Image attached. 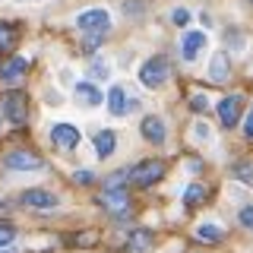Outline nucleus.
<instances>
[{
  "label": "nucleus",
  "mask_w": 253,
  "mask_h": 253,
  "mask_svg": "<svg viewBox=\"0 0 253 253\" xmlns=\"http://www.w3.org/2000/svg\"><path fill=\"white\" fill-rule=\"evenodd\" d=\"M168 76H171V63H168L165 54H155V57H149L139 67V83L146 85V89H162Z\"/></svg>",
  "instance_id": "f257e3e1"
},
{
  "label": "nucleus",
  "mask_w": 253,
  "mask_h": 253,
  "mask_svg": "<svg viewBox=\"0 0 253 253\" xmlns=\"http://www.w3.org/2000/svg\"><path fill=\"white\" fill-rule=\"evenodd\" d=\"M76 29L85 32V35H92V38H105L108 29H111V13L101 10V6H95V10H83L76 16Z\"/></svg>",
  "instance_id": "f03ea898"
},
{
  "label": "nucleus",
  "mask_w": 253,
  "mask_h": 253,
  "mask_svg": "<svg viewBox=\"0 0 253 253\" xmlns=\"http://www.w3.org/2000/svg\"><path fill=\"white\" fill-rule=\"evenodd\" d=\"M165 177V162L158 158H149V162H139L136 168H130V184L136 187H152Z\"/></svg>",
  "instance_id": "7ed1b4c3"
},
{
  "label": "nucleus",
  "mask_w": 253,
  "mask_h": 253,
  "mask_svg": "<svg viewBox=\"0 0 253 253\" xmlns=\"http://www.w3.org/2000/svg\"><path fill=\"white\" fill-rule=\"evenodd\" d=\"M3 114H6V121L10 124H26L29 121V101H26V95L22 92H10L3 98Z\"/></svg>",
  "instance_id": "20e7f679"
},
{
  "label": "nucleus",
  "mask_w": 253,
  "mask_h": 253,
  "mask_svg": "<svg viewBox=\"0 0 253 253\" xmlns=\"http://www.w3.org/2000/svg\"><path fill=\"white\" fill-rule=\"evenodd\" d=\"M241 111H244V98H241V95H228V98H221L218 101V121H221V126H237Z\"/></svg>",
  "instance_id": "39448f33"
},
{
  "label": "nucleus",
  "mask_w": 253,
  "mask_h": 253,
  "mask_svg": "<svg viewBox=\"0 0 253 253\" xmlns=\"http://www.w3.org/2000/svg\"><path fill=\"white\" fill-rule=\"evenodd\" d=\"M206 44H209V38H206V32L200 29H193V32H187L184 35V42H180V54H184V60L193 63L200 54L206 51Z\"/></svg>",
  "instance_id": "423d86ee"
},
{
  "label": "nucleus",
  "mask_w": 253,
  "mask_h": 253,
  "mask_svg": "<svg viewBox=\"0 0 253 253\" xmlns=\"http://www.w3.org/2000/svg\"><path fill=\"white\" fill-rule=\"evenodd\" d=\"M3 165L10 171H38V168H42V158L32 155V152H22V149H16V152H6L3 155Z\"/></svg>",
  "instance_id": "0eeeda50"
},
{
  "label": "nucleus",
  "mask_w": 253,
  "mask_h": 253,
  "mask_svg": "<svg viewBox=\"0 0 253 253\" xmlns=\"http://www.w3.org/2000/svg\"><path fill=\"white\" fill-rule=\"evenodd\" d=\"M19 200H22V206H29V209H54V206L60 203L51 190H26Z\"/></svg>",
  "instance_id": "6e6552de"
},
{
  "label": "nucleus",
  "mask_w": 253,
  "mask_h": 253,
  "mask_svg": "<svg viewBox=\"0 0 253 253\" xmlns=\"http://www.w3.org/2000/svg\"><path fill=\"white\" fill-rule=\"evenodd\" d=\"M51 139H54V146H57V149H76L79 146V130H76L73 124H54Z\"/></svg>",
  "instance_id": "1a4fd4ad"
},
{
  "label": "nucleus",
  "mask_w": 253,
  "mask_h": 253,
  "mask_svg": "<svg viewBox=\"0 0 253 253\" xmlns=\"http://www.w3.org/2000/svg\"><path fill=\"white\" fill-rule=\"evenodd\" d=\"M76 101L83 108H98L101 101H105V95L95 83H76Z\"/></svg>",
  "instance_id": "9d476101"
},
{
  "label": "nucleus",
  "mask_w": 253,
  "mask_h": 253,
  "mask_svg": "<svg viewBox=\"0 0 253 253\" xmlns=\"http://www.w3.org/2000/svg\"><path fill=\"white\" fill-rule=\"evenodd\" d=\"M108 98V111L114 117H121V114H126V111H130L133 105H130V98H126V92L121 89V85H111V92L105 95Z\"/></svg>",
  "instance_id": "9b49d317"
},
{
  "label": "nucleus",
  "mask_w": 253,
  "mask_h": 253,
  "mask_svg": "<svg viewBox=\"0 0 253 253\" xmlns=\"http://www.w3.org/2000/svg\"><path fill=\"white\" fill-rule=\"evenodd\" d=\"M139 130H142V136L152 142V146H162V142H165V121H162V117H146Z\"/></svg>",
  "instance_id": "f8f14e48"
},
{
  "label": "nucleus",
  "mask_w": 253,
  "mask_h": 253,
  "mask_svg": "<svg viewBox=\"0 0 253 253\" xmlns=\"http://www.w3.org/2000/svg\"><path fill=\"white\" fill-rule=\"evenodd\" d=\"M92 146H95V155H98V158H108L111 152H114V146H117L114 130H98L92 136Z\"/></svg>",
  "instance_id": "ddd939ff"
},
{
  "label": "nucleus",
  "mask_w": 253,
  "mask_h": 253,
  "mask_svg": "<svg viewBox=\"0 0 253 253\" xmlns=\"http://www.w3.org/2000/svg\"><path fill=\"white\" fill-rule=\"evenodd\" d=\"M22 73H26V57H10L6 63H0V79L3 83H19Z\"/></svg>",
  "instance_id": "4468645a"
},
{
  "label": "nucleus",
  "mask_w": 253,
  "mask_h": 253,
  "mask_svg": "<svg viewBox=\"0 0 253 253\" xmlns=\"http://www.w3.org/2000/svg\"><path fill=\"white\" fill-rule=\"evenodd\" d=\"M126 190H105L101 193V206H108L111 212H121V209H126Z\"/></svg>",
  "instance_id": "2eb2a0df"
},
{
  "label": "nucleus",
  "mask_w": 253,
  "mask_h": 253,
  "mask_svg": "<svg viewBox=\"0 0 253 253\" xmlns=\"http://www.w3.org/2000/svg\"><path fill=\"white\" fill-rule=\"evenodd\" d=\"M228 73H231L228 57H225V54H215V57H212V63H209V79H212V83H225Z\"/></svg>",
  "instance_id": "dca6fc26"
},
{
  "label": "nucleus",
  "mask_w": 253,
  "mask_h": 253,
  "mask_svg": "<svg viewBox=\"0 0 253 253\" xmlns=\"http://www.w3.org/2000/svg\"><path fill=\"white\" fill-rule=\"evenodd\" d=\"M130 247L136 250V253L152 250V234H149V231H142V228H139V231H133V234H130Z\"/></svg>",
  "instance_id": "f3484780"
},
{
  "label": "nucleus",
  "mask_w": 253,
  "mask_h": 253,
  "mask_svg": "<svg viewBox=\"0 0 253 253\" xmlns=\"http://www.w3.org/2000/svg\"><path fill=\"white\" fill-rule=\"evenodd\" d=\"M196 237H200V241H221V228L212 225V221H206V225L196 228Z\"/></svg>",
  "instance_id": "a211bd4d"
},
{
  "label": "nucleus",
  "mask_w": 253,
  "mask_h": 253,
  "mask_svg": "<svg viewBox=\"0 0 253 253\" xmlns=\"http://www.w3.org/2000/svg\"><path fill=\"white\" fill-rule=\"evenodd\" d=\"M203 200H206V187L203 184H190L187 193H184V203L187 206H196V203H203Z\"/></svg>",
  "instance_id": "6ab92c4d"
},
{
  "label": "nucleus",
  "mask_w": 253,
  "mask_h": 253,
  "mask_svg": "<svg viewBox=\"0 0 253 253\" xmlns=\"http://www.w3.org/2000/svg\"><path fill=\"white\" fill-rule=\"evenodd\" d=\"M13 241H16V228L13 225H0V250L10 247Z\"/></svg>",
  "instance_id": "aec40b11"
},
{
  "label": "nucleus",
  "mask_w": 253,
  "mask_h": 253,
  "mask_svg": "<svg viewBox=\"0 0 253 253\" xmlns=\"http://www.w3.org/2000/svg\"><path fill=\"white\" fill-rule=\"evenodd\" d=\"M234 174H237V180H244V184H253V165H237L234 168Z\"/></svg>",
  "instance_id": "412c9836"
},
{
  "label": "nucleus",
  "mask_w": 253,
  "mask_h": 253,
  "mask_svg": "<svg viewBox=\"0 0 253 253\" xmlns=\"http://www.w3.org/2000/svg\"><path fill=\"white\" fill-rule=\"evenodd\" d=\"M13 38H16V32L6 26V22H0V47H10V44H13Z\"/></svg>",
  "instance_id": "4be33fe9"
},
{
  "label": "nucleus",
  "mask_w": 253,
  "mask_h": 253,
  "mask_svg": "<svg viewBox=\"0 0 253 253\" xmlns=\"http://www.w3.org/2000/svg\"><path fill=\"white\" fill-rule=\"evenodd\" d=\"M237 221H241L244 228H250V231H253V206H244V209L237 212Z\"/></svg>",
  "instance_id": "5701e85b"
},
{
  "label": "nucleus",
  "mask_w": 253,
  "mask_h": 253,
  "mask_svg": "<svg viewBox=\"0 0 253 253\" xmlns=\"http://www.w3.org/2000/svg\"><path fill=\"white\" fill-rule=\"evenodd\" d=\"M108 73H111V70H108V63L105 60H92V76H98V79H108Z\"/></svg>",
  "instance_id": "b1692460"
},
{
  "label": "nucleus",
  "mask_w": 253,
  "mask_h": 253,
  "mask_svg": "<svg viewBox=\"0 0 253 253\" xmlns=\"http://www.w3.org/2000/svg\"><path fill=\"white\" fill-rule=\"evenodd\" d=\"M171 19L177 22V26H187V22H190V13H187V10H174V13H171Z\"/></svg>",
  "instance_id": "393cba45"
},
{
  "label": "nucleus",
  "mask_w": 253,
  "mask_h": 253,
  "mask_svg": "<svg viewBox=\"0 0 253 253\" xmlns=\"http://www.w3.org/2000/svg\"><path fill=\"white\" fill-rule=\"evenodd\" d=\"M244 136L253 139V108L247 111V121H244Z\"/></svg>",
  "instance_id": "a878e982"
},
{
  "label": "nucleus",
  "mask_w": 253,
  "mask_h": 253,
  "mask_svg": "<svg viewBox=\"0 0 253 253\" xmlns=\"http://www.w3.org/2000/svg\"><path fill=\"white\" fill-rule=\"evenodd\" d=\"M193 133H196V136H200L203 142H209V126H206V124H196V126H193Z\"/></svg>",
  "instance_id": "bb28decb"
},
{
  "label": "nucleus",
  "mask_w": 253,
  "mask_h": 253,
  "mask_svg": "<svg viewBox=\"0 0 253 253\" xmlns=\"http://www.w3.org/2000/svg\"><path fill=\"white\" fill-rule=\"evenodd\" d=\"M190 105H193V111H206L209 101H206V95H193V101H190Z\"/></svg>",
  "instance_id": "cd10ccee"
},
{
  "label": "nucleus",
  "mask_w": 253,
  "mask_h": 253,
  "mask_svg": "<svg viewBox=\"0 0 253 253\" xmlns=\"http://www.w3.org/2000/svg\"><path fill=\"white\" fill-rule=\"evenodd\" d=\"M73 177H76V184H92V174L89 171H76Z\"/></svg>",
  "instance_id": "c85d7f7f"
},
{
  "label": "nucleus",
  "mask_w": 253,
  "mask_h": 253,
  "mask_svg": "<svg viewBox=\"0 0 253 253\" xmlns=\"http://www.w3.org/2000/svg\"><path fill=\"white\" fill-rule=\"evenodd\" d=\"M250 3H253V0H250Z\"/></svg>",
  "instance_id": "c756f323"
}]
</instances>
